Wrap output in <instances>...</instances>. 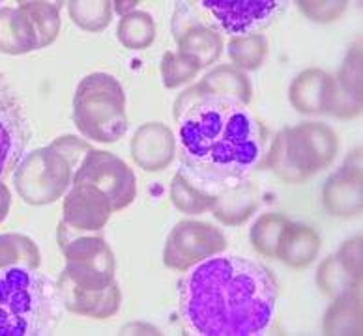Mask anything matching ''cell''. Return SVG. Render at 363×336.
Instances as JSON below:
<instances>
[{"label": "cell", "instance_id": "9a60e30c", "mask_svg": "<svg viewBox=\"0 0 363 336\" xmlns=\"http://www.w3.org/2000/svg\"><path fill=\"white\" fill-rule=\"evenodd\" d=\"M172 32H174V40L178 45V54L189 60L191 64L203 69L210 64H216L223 52V37L216 28L204 25L199 19H191L186 23L182 17L174 16L172 25Z\"/></svg>", "mask_w": 363, "mask_h": 336}, {"label": "cell", "instance_id": "7a4b0ae2", "mask_svg": "<svg viewBox=\"0 0 363 336\" xmlns=\"http://www.w3.org/2000/svg\"><path fill=\"white\" fill-rule=\"evenodd\" d=\"M182 174L216 192L247 180L264 151V129L236 99L203 95L177 118Z\"/></svg>", "mask_w": 363, "mask_h": 336}, {"label": "cell", "instance_id": "4fadbf2b", "mask_svg": "<svg viewBox=\"0 0 363 336\" xmlns=\"http://www.w3.org/2000/svg\"><path fill=\"white\" fill-rule=\"evenodd\" d=\"M62 223L73 232H99L113 215L109 198L98 187L72 183L62 207Z\"/></svg>", "mask_w": 363, "mask_h": 336}, {"label": "cell", "instance_id": "8992f818", "mask_svg": "<svg viewBox=\"0 0 363 336\" xmlns=\"http://www.w3.org/2000/svg\"><path fill=\"white\" fill-rule=\"evenodd\" d=\"M73 122L90 140L111 144L128 131L125 93L109 73H90L73 95Z\"/></svg>", "mask_w": 363, "mask_h": 336}, {"label": "cell", "instance_id": "2e32d148", "mask_svg": "<svg viewBox=\"0 0 363 336\" xmlns=\"http://www.w3.org/2000/svg\"><path fill=\"white\" fill-rule=\"evenodd\" d=\"M177 156V137L165 124L148 122L131 139V157L143 170H165Z\"/></svg>", "mask_w": 363, "mask_h": 336}, {"label": "cell", "instance_id": "603a6c76", "mask_svg": "<svg viewBox=\"0 0 363 336\" xmlns=\"http://www.w3.org/2000/svg\"><path fill=\"white\" fill-rule=\"evenodd\" d=\"M203 95H218V98L236 99L240 103L250 105L251 88L250 77L234 66H219L208 73L197 84Z\"/></svg>", "mask_w": 363, "mask_h": 336}, {"label": "cell", "instance_id": "8fae6325", "mask_svg": "<svg viewBox=\"0 0 363 336\" xmlns=\"http://www.w3.org/2000/svg\"><path fill=\"white\" fill-rule=\"evenodd\" d=\"M28 137L30 129L23 105L0 75V180L21 161Z\"/></svg>", "mask_w": 363, "mask_h": 336}, {"label": "cell", "instance_id": "ba28073f", "mask_svg": "<svg viewBox=\"0 0 363 336\" xmlns=\"http://www.w3.org/2000/svg\"><path fill=\"white\" fill-rule=\"evenodd\" d=\"M72 183L98 187L109 198L113 213L130 206L137 197L135 172L111 151L90 150L73 174Z\"/></svg>", "mask_w": 363, "mask_h": 336}, {"label": "cell", "instance_id": "5bb4252c", "mask_svg": "<svg viewBox=\"0 0 363 336\" xmlns=\"http://www.w3.org/2000/svg\"><path fill=\"white\" fill-rule=\"evenodd\" d=\"M322 202L326 212L335 217H354L362 213V150L354 151L347 163L328 178Z\"/></svg>", "mask_w": 363, "mask_h": 336}, {"label": "cell", "instance_id": "d6a6232c", "mask_svg": "<svg viewBox=\"0 0 363 336\" xmlns=\"http://www.w3.org/2000/svg\"><path fill=\"white\" fill-rule=\"evenodd\" d=\"M298 4L309 19L317 23L335 21L347 10V2H342V0L339 2H306V0H301Z\"/></svg>", "mask_w": 363, "mask_h": 336}, {"label": "cell", "instance_id": "7c38bea8", "mask_svg": "<svg viewBox=\"0 0 363 336\" xmlns=\"http://www.w3.org/2000/svg\"><path fill=\"white\" fill-rule=\"evenodd\" d=\"M317 284L332 299L362 290V238L342 245L318 267Z\"/></svg>", "mask_w": 363, "mask_h": 336}, {"label": "cell", "instance_id": "52a82bcc", "mask_svg": "<svg viewBox=\"0 0 363 336\" xmlns=\"http://www.w3.org/2000/svg\"><path fill=\"white\" fill-rule=\"evenodd\" d=\"M58 243L66 258V267L60 277L69 284L83 290H105L116 282L114 254L101 236H75L72 228L60 223Z\"/></svg>", "mask_w": 363, "mask_h": 336}, {"label": "cell", "instance_id": "9c48e42d", "mask_svg": "<svg viewBox=\"0 0 363 336\" xmlns=\"http://www.w3.org/2000/svg\"><path fill=\"white\" fill-rule=\"evenodd\" d=\"M227 248V238L219 228L201 221H180L165 241L163 264L169 269L186 273L193 265L221 254Z\"/></svg>", "mask_w": 363, "mask_h": 336}, {"label": "cell", "instance_id": "4316f807", "mask_svg": "<svg viewBox=\"0 0 363 336\" xmlns=\"http://www.w3.org/2000/svg\"><path fill=\"white\" fill-rule=\"evenodd\" d=\"M42 264L40 248L30 238L21 233H2L0 236V269L23 265L38 269Z\"/></svg>", "mask_w": 363, "mask_h": 336}, {"label": "cell", "instance_id": "3957f363", "mask_svg": "<svg viewBox=\"0 0 363 336\" xmlns=\"http://www.w3.org/2000/svg\"><path fill=\"white\" fill-rule=\"evenodd\" d=\"M58 284L36 269H0V336L51 335L62 320Z\"/></svg>", "mask_w": 363, "mask_h": 336}, {"label": "cell", "instance_id": "f546056e", "mask_svg": "<svg viewBox=\"0 0 363 336\" xmlns=\"http://www.w3.org/2000/svg\"><path fill=\"white\" fill-rule=\"evenodd\" d=\"M72 21L86 32H101L113 21V2H68Z\"/></svg>", "mask_w": 363, "mask_h": 336}, {"label": "cell", "instance_id": "5b68a950", "mask_svg": "<svg viewBox=\"0 0 363 336\" xmlns=\"http://www.w3.org/2000/svg\"><path fill=\"white\" fill-rule=\"evenodd\" d=\"M337 151V133L330 125L303 122L296 127H286L275 137L266 165L279 180L301 183L332 165Z\"/></svg>", "mask_w": 363, "mask_h": 336}, {"label": "cell", "instance_id": "cb8c5ba5", "mask_svg": "<svg viewBox=\"0 0 363 336\" xmlns=\"http://www.w3.org/2000/svg\"><path fill=\"white\" fill-rule=\"evenodd\" d=\"M326 335H362V297L359 291L333 299L324 318Z\"/></svg>", "mask_w": 363, "mask_h": 336}, {"label": "cell", "instance_id": "ac0fdd59", "mask_svg": "<svg viewBox=\"0 0 363 336\" xmlns=\"http://www.w3.org/2000/svg\"><path fill=\"white\" fill-rule=\"evenodd\" d=\"M57 284L64 308L72 314L94 318V320H107L120 311L122 294L116 282H113L105 290H83V288L69 284L68 280L60 277Z\"/></svg>", "mask_w": 363, "mask_h": 336}, {"label": "cell", "instance_id": "6da1fadb", "mask_svg": "<svg viewBox=\"0 0 363 336\" xmlns=\"http://www.w3.org/2000/svg\"><path fill=\"white\" fill-rule=\"evenodd\" d=\"M277 282L262 264L216 254L193 265L178 286V306L197 336H257L272 325Z\"/></svg>", "mask_w": 363, "mask_h": 336}, {"label": "cell", "instance_id": "30bf717a", "mask_svg": "<svg viewBox=\"0 0 363 336\" xmlns=\"http://www.w3.org/2000/svg\"><path fill=\"white\" fill-rule=\"evenodd\" d=\"M233 37L251 36L272 23L283 2L279 0H201L197 2Z\"/></svg>", "mask_w": 363, "mask_h": 336}, {"label": "cell", "instance_id": "7402d4cb", "mask_svg": "<svg viewBox=\"0 0 363 336\" xmlns=\"http://www.w3.org/2000/svg\"><path fill=\"white\" fill-rule=\"evenodd\" d=\"M40 49L36 26L30 16L19 4V8H0V51L8 54Z\"/></svg>", "mask_w": 363, "mask_h": 336}, {"label": "cell", "instance_id": "e0dca14e", "mask_svg": "<svg viewBox=\"0 0 363 336\" xmlns=\"http://www.w3.org/2000/svg\"><path fill=\"white\" fill-rule=\"evenodd\" d=\"M289 98L301 114H330L335 98V79L318 67L306 69L292 81Z\"/></svg>", "mask_w": 363, "mask_h": 336}, {"label": "cell", "instance_id": "83f0119b", "mask_svg": "<svg viewBox=\"0 0 363 336\" xmlns=\"http://www.w3.org/2000/svg\"><path fill=\"white\" fill-rule=\"evenodd\" d=\"M268 54V42L260 34H251L244 37H233L228 42V58L240 71L259 69Z\"/></svg>", "mask_w": 363, "mask_h": 336}, {"label": "cell", "instance_id": "484cf974", "mask_svg": "<svg viewBox=\"0 0 363 336\" xmlns=\"http://www.w3.org/2000/svg\"><path fill=\"white\" fill-rule=\"evenodd\" d=\"M116 36L125 49L143 51L156 40V21L148 11L135 10L120 19Z\"/></svg>", "mask_w": 363, "mask_h": 336}, {"label": "cell", "instance_id": "e575fe53", "mask_svg": "<svg viewBox=\"0 0 363 336\" xmlns=\"http://www.w3.org/2000/svg\"><path fill=\"white\" fill-rule=\"evenodd\" d=\"M114 4V10L118 11L120 16L124 17L128 16V13H131V11H135V6L139 4V2H135V0H130V2H113Z\"/></svg>", "mask_w": 363, "mask_h": 336}, {"label": "cell", "instance_id": "1f68e13d", "mask_svg": "<svg viewBox=\"0 0 363 336\" xmlns=\"http://www.w3.org/2000/svg\"><path fill=\"white\" fill-rule=\"evenodd\" d=\"M199 73V67L180 57L178 52L167 51L161 58V79L165 88H178L180 84L189 83Z\"/></svg>", "mask_w": 363, "mask_h": 336}, {"label": "cell", "instance_id": "f1b7e54d", "mask_svg": "<svg viewBox=\"0 0 363 336\" xmlns=\"http://www.w3.org/2000/svg\"><path fill=\"white\" fill-rule=\"evenodd\" d=\"M289 219L281 213H262L250 232L251 245L260 256L264 258H275V248L279 243V236L283 232Z\"/></svg>", "mask_w": 363, "mask_h": 336}, {"label": "cell", "instance_id": "277c9868", "mask_svg": "<svg viewBox=\"0 0 363 336\" xmlns=\"http://www.w3.org/2000/svg\"><path fill=\"white\" fill-rule=\"evenodd\" d=\"M92 150L75 137H60L47 148L26 153L17 163L13 181L19 197L32 206H45L64 197L84 156Z\"/></svg>", "mask_w": 363, "mask_h": 336}, {"label": "cell", "instance_id": "44dd1931", "mask_svg": "<svg viewBox=\"0 0 363 336\" xmlns=\"http://www.w3.org/2000/svg\"><path fill=\"white\" fill-rule=\"evenodd\" d=\"M259 207V189L251 181H240L216 195L213 217L225 226H240Z\"/></svg>", "mask_w": 363, "mask_h": 336}, {"label": "cell", "instance_id": "d590c367", "mask_svg": "<svg viewBox=\"0 0 363 336\" xmlns=\"http://www.w3.org/2000/svg\"><path fill=\"white\" fill-rule=\"evenodd\" d=\"M0 8H2V2H0Z\"/></svg>", "mask_w": 363, "mask_h": 336}, {"label": "cell", "instance_id": "4dcf8cb0", "mask_svg": "<svg viewBox=\"0 0 363 336\" xmlns=\"http://www.w3.org/2000/svg\"><path fill=\"white\" fill-rule=\"evenodd\" d=\"M40 37V49L51 45L60 32V10L55 2H21Z\"/></svg>", "mask_w": 363, "mask_h": 336}, {"label": "cell", "instance_id": "836d02e7", "mask_svg": "<svg viewBox=\"0 0 363 336\" xmlns=\"http://www.w3.org/2000/svg\"><path fill=\"white\" fill-rule=\"evenodd\" d=\"M10 207H11V192L10 189L0 181V223L8 217Z\"/></svg>", "mask_w": 363, "mask_h": 336}, {"label": "cell", "instance_id": "d4e9b609", "mask_svg": "<svg viewBox=\"0 0 363 336\" xmlns=\"http://www.w3.org/2000/svg\"><path fill=\"white\" fill-rule=\"evenodd\" d=\"M171 202L178 212L187 215H201L212 212L216 204V192L203 191L201 187L187 180L182 172L174 174L171 181Z\"/></svg>", "mask_w": 363, "mask_h": 336}, {"label": "cell", "instance_id": "d6986e66", "mask_svg": "<svg viewBox=\"0 0 363 336\" xmlns=\"http://www.w3.org/2000/svg\"><path fill=\"white\" fill-rule=\"evenodd\" d=\"M335 79V98L330 114L354 118L362 112V49L352 47Z\"/></svg>", "mask_w": 363, "mask_h": 336}, {"label": "cell", "instance_id": "ffe728a7", "mask_svg": "<svg viewBox=\"0 0 363 336\" xmlns=\"http://www.w3.org/2000/svg\"><path fill=\"white\" fill-rule=\"evenodd\" d=\"M320 245V236L315 228L289 221L279 236L275 258L294 269L307 267L318 256Z\"/></svg>", "mask_w": 363, "mask_h": 336}]
</instances>
